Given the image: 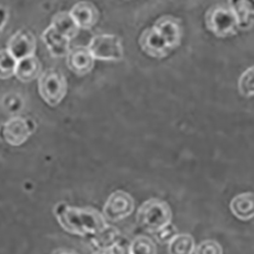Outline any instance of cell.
<instances>
[{
    "label": "cell",
    "mask_w": 254,
    "mask_h": 254,
    "mask_svg": "<svg viewBox=\"0 0 254 254\" xmlns=\"http://www.w3.org/2000/svg\"><path fill=\"white\" fill-rule=\"evenodd\" d=\"M169 253L173 254H192L195 249L194 238L190 234H178L168 244Z\"/></svg>",
    "instance_id": "obj_19"
},
{
    "label": "cell",
    "mask_w": 254,
    "mask_h": 254,
    "mask_svg": "<svg viewBox=\"0 0 254 254\" xmlns=\"http://www.w3.org/2000/svg\"><path fill=\"white\" fill-rule=\"evenodd\" d=\"M194 253L196 254H221L223 253L222 246L215 240H204L195 246Z\"/></svg>",
    "instance_id": "obj_24"
},
{
    "label": "cell",
    "mask_w": 254,
    "mask_h": 254,
    "mask_svg": "<svg viewBox=\"0 0 254 254\" xmlns=\"http://www.w3.org/2000/svg\"><path fill=\"white\" fill-rule=\"evenodd\" d=\"M239 93L246 98L254 96V65L247 68L238 81Z\"/></svg>",
    "instance_id": "obj_22"
},
{
    "label": "cell",
    "mask_w": 254,
    "mask_h": 254,
    "mask_svg": "<svg viewBox=\"0 0 254 254\" xmlns=\"http://www.w3.org/2000/svg\"><path fill=\"white\" fill-rule=\"evenodd\" d=\"M17 60L7 49L0 50V78L7 79L14 75Z\"/></svg>",
    "instance_id": "obj_21"
},
{
    "label": "cell",
    "mask_w": 254,
    "mask_h": 254,
    "mask_svg": "<svg viewBox=\"0 0 254 254\" xmlns=\"http://www.w3.org/2000/svg\"><path fill=\"white\" fill-rule=\"evenodd\" d=\"M172 221V209L168 202L158 198L145 200L136 214L137 225L145 232L154 234Z\"/></svg>",
    "instance_id": "obj_2"
},
{
    "label": "cell",
    "mask_w": 254,
    "mask_h": 254,
    "mask_svg": "<svg viewBox=\"0 0 254 254\" xmlns=\"http://www.w3.org/2000/svg\"><path fill=\"white\" fill-rule=\"evenodd\" d=\"M69 12L79 29L93 28L99 18V12L95 5L86 1L74 4Z\"/></svg>",
    "instance_id": "obj_14"
},
{
    "label": "cell",
    "mask_w": 254,
    "mask_h": 254,
    "mask_svg": "<svg viewBox=\"0 0 254 254\" xmlns=\"http://www.w3.org/2000/svg\"><path fill=\"white\" fill-rule=\"evenodd\" d=\"M51 26L70 40L73 39L80 30L69 11H60L56 13L52 18Z\"/></svg>",
    "instance_id": "obj_18"
},
{
    "label": "cell",
    "mask_w": 254,
    "mask_h": 254,
    "mask_svg": "<svg viewBox=\"0 0 254 254\" xmlns=\"http://www.w3.org/2000/svg\"><path fill=\"white\" fill-rule=\"evenodd\" d=\"M154 28L165 39L171 50L179 47L182 39V29L178 19L172 16H163L155 23Z\"/></svg>",
    "instance_id": "obj_10"
},
{
    "label": "cell",
    "mask_w": 254,
    "mask_h": 254,
    "mask_svg": "<svg viewBox=\"0 0 254 254\" xmlns=\"http://www.w3.org/2000/svg\"><path fill=\"white\" fill-rule=\"evenodd\" d=\"M36 46L34 34L29 30H19L9 39L6 49L16 60H20L34 55Z\"/></svg>",
    "instance_id": "obj_8"
},
{
    "label": "cell",
    "mask_w": 254,
    "mask_h": 254,
    "mask_svg": "<svg viewBox=\"0 0 254 254\" xmlns=\"http://www.w3.org/2000/svg\"><path fill=\"white\" fill-rule=\"evenodd\" d=\"M69 69L77 75H84L92 71L95 58L88 47H75L70 49L67 56Z\"/></svg>",
    "instance_id": "obj_11"
},
{
    "label": "cell",
    "mask_w": 254,
    "mask_h": 254,
    "mask_svg": "<svg viewBox=\"0 0 254 254\" xmlns=\"http://www.w3.org/2000/svg\"><path fill=\"white\" fill-rule=\"evenodd\" d=\"M122 240L120 232L111 226H107L97 235L92 237L93 245L102 253H110L111 249Z\"/></svg>",
    "instance_id": "obj_17"
},
{
    "label": "cell",
    "mask_w": 254,
    "mask_h": 254,
    "mask_svg": "<svg viewBox=\"0 0 254 254\" xmlns=\"http://www.w3.org/2000/svg\"><path fill=\"white\" fill-rule=\"evenodd\" d=\"M54 213L61 228L72 235L93 237L108 226L103 214L93 207H75L60 203L55 207Z\"/></svg>",
    "instance_id": "obj_1"
},
{
    "label": "cell",
    "mask_w": 254,
    "mask_h": 254,
    "mask_svg": "<svg viewBox=\"0 0 254 254\" xmlns=\"http://www.w3.org/2000/svg\"><path fill=\"white\" fill-rule=\"evenodd\" d=\"M157 252L155 242L146 236L134 238L128 247L129 254H154Z\"/></svg>",
    "instance_id": "obj_20"
},
{
    "label": "cell",
    "mask_w": 254,
    "mask_h": 254,
    "mask_svg": "<svg viewBox=\"0 0 254 254\" xmlns=\"http://www.w3.org/2000/svg\"><path fill=\"white\" fill-rule=\"evenodd\" d=\"M229 7L237 18L239 30L247 31L254 26V0H229Z\"/></svg>",
    "instance_id": "obj_13"
},
{
    "label": "cell",
    "mask_w": 254,
    "mask_h": 254,
    "mask_svg": "<svg viewBox=\"0 0 254 254\" xmlns=\"http://www.w3.org/2000/svg\"><path fill=\"white\" fill-rule=\"evenodd\" d=\"M232 214L240 221H249L254 218V192H243L230 202Z\"/></svg>",
    "instance_id": "obj_15"
},
{
    "label": "cell",
    "mask_w": 254,
    "mask_h": 254,
    "mask_svg": "<svg viewBox=\"0 0 254 254\" xmlns=\"http://www.w3.org/2000/svg\"><path fill=\"white\" fill-rule=\"evenodd\" d=\"M177 234H178L177 228L171 223H169L168 225H166L165 227L161 228L159 231L154 233L157 242H159L160 244H169Z\"/></svg>",
    "instance_id": "obj_23"
},
{
    "label": "cell",
    "mask_w": 254,
    "mask_h": 254,
    "mask_svg": "<svg viewBox=\"0 0 254 254\" xmlns=\"http://www.w3.org/2000/svg\"><path fill=\"white\" fill-rule=\"evenodd\" d=\"M41 70L42 65L40 60L35 55H32L17 60L14 75L20 81L30 82L40 76Z\"/></svg>",
    "instance_id": "obj_16"
},
{
    "label": "cell",
    "mask_w": 254,
    "mask_h": 254,
    "mask_svg": "<svg viewBox=\"0 0 254 254\" xmlns=\"http://www.w3.org/2000/svg\"><path fill=\"white\" fill-rule=\"evenodd\" d=\"M33 129L28 119L16 116L6 121L2 128V136L11 146H19L28 140Z\"/></svg>",
    "instance_id": "obj_7"
},
{
    "label": "cell",
    "mask_w": 254,
    "mask_h": 254,
    "mask_svg": "<svg viewBox=\"0 0 254 254\" xmlns=\"http://www.w3.org/2000/svg\"><path fill=\"white\" fill-rule=\"evenodd\" d=\"M42 40L53 57H66L70 51V39L56 31L51 25L42 34Z\"/></svg>",
    "instance_id": "obj_12"
},
{
    "label": "cell",
    "mask_w": 254,
    "mask_h": 254,
    "mask_svg": "<svg viewBox=\"0 0 254 254\" xmlns=\"http://www.w3.org/2000/svg\"><path fill=\"white\" fill-rule=\"evenodd\" d=\"M8 18H9V14L7 9L3 6H0V36H1L4 32Z\"/></svg>",
    "instance_id": "obj_25"
},
{
    "label": "cell",
    "mask_w": 254,
    "mask_h": 254,
    "mask_svg": "<svg viewBox=\"0 0 254 254\" xmlns=\"http://www.w3.org/2000/svg\"><path fill=\"white\" fill-rule=\"evenodd\" d=\"M38 89L40 96L48 105L57 106L66 96V77L60 70L49 68L40 75Z\"/></svg>",
    "instance_id": "obj_3"
},
{
    "label": "cell",
    "mask_w": 254,
    "mask_h": 254,
    "mask_svg": "<svg viewBox=\"0 0 254 254\" xmlns=\"http://www.w3.org/2000/svg\"><path fill=\"white\" fill-rule=\"evenodd\" d=\"M134 200L132 196L122 190L111 193L103 207V216L106 221L119 222L132 214Z\"/></svg>",
    "instance_id": "obj_6"
},
{
    "label": "cell",
    "mask_w": 254,
    "mask_h": 254,
    "mask_svg": "<svg viewBox=\"0 0 254 254\" xmlns=\"http://www.w3.org/2000/svg\"><path fill=\"white\" fill-rule=\"evenodd\" d=\"M206 28L219 38H227L235 35L239 28L237 18L230 7L215 5L205 14Z\"/></svg>",
    "instance_id": "obj_4"
},
{
    "label": "cell",
    "mask_w": 254,
    "mask_h": 254,
    "mask_svg": "<svg viewBox=\"0 0 254 254\" xmlns=\"http://www.w3.org/2000/svg\"><path fill=\"white\" fill-rule=\"evenodd\" d=\"M88 48L95 60L120 61L124 57V48L121 39L112 34L94 36Z\"/></svg>",
    "instance_id": "obj_5"
},
{
    "label": "cell",
    "mask_w": 254,
    "mask_h": 254,
    "mask_svg": "<svg viewBox=\"0 0 254 254\" xmlns=\"http://www.w3.org/2000/svg\"><path fill=\"white\" fill-rule=\"evenodd\" d=\"M139 45L146 55L153 58H164L169 52L172 51L169 48L165 39L154 27L142 32L139 38Z\"/></svg>",
    "instance_id": "obj_9"
}]
</instances>
